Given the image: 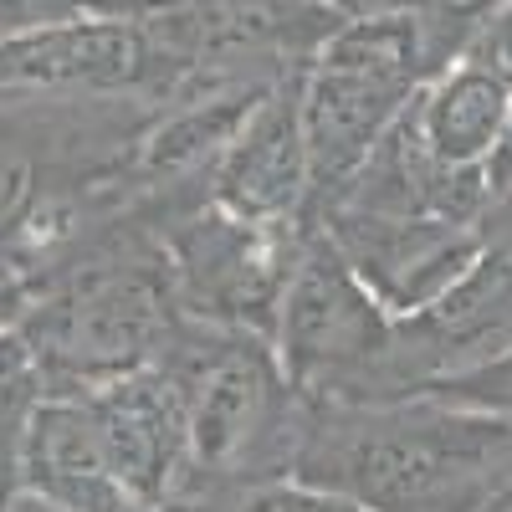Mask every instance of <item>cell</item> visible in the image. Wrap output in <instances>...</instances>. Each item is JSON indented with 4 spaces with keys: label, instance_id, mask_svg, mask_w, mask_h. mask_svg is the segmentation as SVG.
Instances as JSON below:
<instances>
[{
    "label": "cell",
    "instance_id": "1",
    "mask_svg": "<svg viewBox=\"0 0 512 512\" xmlns=\"http://www.w3.org/2000/svg\"><path fill=\"white\" fill-rule=\"evenodd\" d=\"M292 477L364 512H482L512 482V415L451 395L308 405Z\"/></svg>",
    "mask_w": 512,
    "mask_h": 512
},
{
    "label": "cell",
    "instance_id": "2",
    "mask_svg": "<svg viewBox=\"0 0 512 512\" xmlns=\"http://www.w3.org/2000/svg\"><path fill=\"white\" fill-rule=\"evenodd\" d=\"M159 364L180 379L190 415L185 492L175 507H200L292 477L308 400L287 384L267 338L180 318Z\"/></svg>",
    "mask_w": 512,
    "mask_h": 512
},
{
    "label": "cell",
    "instance_id": "3",
    "mask_svg": "<svg viewBox=\"0 0 512 512\" xmlns=\"http://www.w3.org/2000/svg\"><path fill=\"white\" fill-rule=\"evenodd\" d=\"M441 72L420 11L338 21L303 67V139L313 164V210L354 180L369 149Z\"/></svg>",
    "mask_w": 512,
    "mask_h": 512
},
{
    "label": "cell",
    "instance_id": "4",
    "mask_svg": "<svg viewBox=\"0 0 512 512\" xmlns=\"http://www.w3.org/2000/svg\"><path fill=\"white\" fill-rule=\"evenodd\" d=\"M277 364L308 405H374L384 400V364L395 349V318L349 272L338 246L313 226L287 282L277 333Z\"/></svg>",
    "mask_w": 512,
    "mask_h": 512
},
{
    "label": "cell",
    "instance_id": "5",
    "mask_svg": "<svg viewBox=\"0 0 512 512\" xmlns=\"http://www.w3.org/2000/svg\"><path fill=\"white\" fill-rule=\"evenodd\" d=\"M313 221H241L216 205H190L159 231L175 303L190 323L267 338Z\"/></svg>",
    "mask_w": 512,
    "mask_h": 512
},
{
    "label": "cell",
    "instance_id": "6",
    "mask_svg": "<svg viewBox=\"0 0 512 512\" xmlns=\"http://www.w3.org/2000/svg\"><path fill=\"white\" fill-rule=\"evenodd\" d=\"M164 93L175 67L144 16H72L0 36V93Z\"/></svg>",
    "mask_w": 512,
    "mask_h": 512
},
{
    "label": "cell",
    "instance_id": "7",
    "mask_svg": "<svg viewBox=\"0 0 512 512\" xmlns=\"http://www.w3.org/2000/svg\"><path fill=\"white\" fill-rule=\"evenodd\" d=\"M313 226L338 246L349 272L395 323L446 297L487 251L482 221H405L364 216V210H318Z\"/></svg>",
    "mask_w": 512,
    "mask_h": 512
},
{
    "label": "cell",
    "instance_id": "8",
    "mask_svg": "<svg viewBox=\"0 0 512 512\" xmlns=\"http://www.w3.org/2000/svg\"><path fill=\"white\" fill-rule=\"evenodd\" d=\"M303 67L292 62L256 98L205 175V200L241 221H313V164L303 139Z\"/></svg>",
    "mask_w": 512,
    "mask_h": 512
},
{
    "label": "cell",
    "instance_id": "9",
    "mask_svg": "<svg viewBox=\"0 0 512 512\" xmlns=\"http://www.w3.org/2000/svg\"><path fill=\"white\" fill-rule=\"evenodd\" d=\"M82 395L98 415L113 472L123 492L134 497V507L169 512L185 492V461H190V415H185L180 379L164 364H154Z\"/></svg>",
    "mask_w": 512,
    "mask_h": 512
},
{
    "label": "cell",
    "instance_id": "10",
    "mask_svg": "<svg viewBox=\"0 0 512 512\" xmlns=\"http://www.w3.org/2000/svg\"><path fill=\"white\" fill-rule=\"evenodd\" d=\"M16 487L52 512H139L82 390L36 395L16 420Z\"/></svg>",
    "mask_w": 512,
    "mask_h": 512
},
{
    "label": "cell",
    "instance_id": "11",
    "mask_svg": "<svg viewBox=\"0 0 512 512\" xmlns=\"http://www.w3.org/2000/svg\"><path fill=\"white\" fill-rule=\"evenodd\" d=\"M487 200L492 190L482 169L441 164L425 149L415 113L405 108L390 123V134L354 169V180L318 210H364V216H405V221H482Z\"/></svg>",
    "mask_w": 512,
    "mask_h": 512
},
{
    "label": "cell",
    "instance_id": "12",
    "mask_svg": "<svg viewBox=\"0 0 512 512\" xmlns=\"http://www.w3.org/2000/svg\"><path fill=\"white\" fill-rule=\"evenodd\" d=\"M410 113H415L425 149L441 164L482 169L487 175V159H492L502 128H507V113H512V93L497 77H487L482 67L456 57L415 93Z\"/></svg>",
    "mask_w": 512,
    "mask_h": 512
},
{
    "label": "cell",
    "instance_id": "13",
    "mask_svg": "<svg viewBox=\"0 0 512 512\" xmlns=\"http://www.w3.org/2000/svg\"><path fill=\"white\" fill-rule=\"evenodd\" d=\"M175 512H364V507L349 502V497H338V492H323V487H308L297 477H282V482H267V487H246V492L200 502V507H175Z\"/></svg>",
    "mask_w": 512,
    "mask_h": 512
},
{
    "label": "cell",
    "instance_id": "14",
    "mask_svg": "<svg viewBox=\"0 0 512 512\" xmlns=\"http://www.w3.org/2000/svg\"><path fill=\"white\" fill-rule=\"evenodd\" d=\"M456 57L472 62V67H482L487 77H497L502 88L512 93V0H497L487 16H477V26L466 31V41H461ZM456 57H451V62H456Z\"/></svg>",
    "mask_w": 512,
    "mask_h": 512
},
{
    "label": "cell",
    "instance_id": "15",
    "mask_svg": "<svg viewBox=\"0 0 512 512\" xmlns=\"http://www.w3.org/2000/svg\"><path fill=\"white\" fill-rule=\"evenodd\" d=\"M41 395V374L31 359V344L21 338V328H0V420L26 415V405Z\"/></svg>",
    "mask_w": 512,
    "mask_h": 512
},
{
    "label": "cell",
    "instance_id": "16",
    "mask_svg": "<svg viewBox=\"0 0 512 512\" xmlns=\"http://www.w3.org/2000/svg\"><path fill=\"white\" fill-rule=\"evenodd\" d=\"M482 241H487V251H497V256L512 262V185L487 200V210H482Z\"/></svg>",
    "mask_w": 512,
    "mask_h": 512
},
{
    "label": "cell",
    "instance_id": "17",
    "mask_svg": "<svg viewBox=\"0 0 512 512\" xmlns=\"http://www.w3.org/2000/svg\"><path fill=\"white\" fill-rule=\"evenodd\" d=\"M338 16H395V11H420L425 0H328Z\"/></svg>",
    "mask_w": 512,
    "mask_h": 512
},
{
    "label": "cell",
    "instance_id": "18",
    "mask_svg": "<svg viewBox=\"0 0 512 512\" xmlns=\"http://www.w3.org/2000/svg\"><path fill=\"white\" fill-rule=\"evenodd\" d=\"M507 185H512V113H507V128H502L492 159H487V190L497 195V190H507Z\"/></svg>",
    "mask_w": 512,
    "mask_h": 512
}]
</instances>
